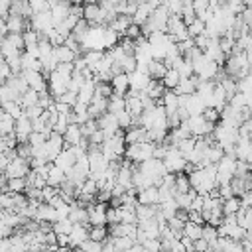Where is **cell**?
<instances>
[{"label":"cell","instance_id":"1","mask_svg":"<svg viewBox=\"0 0 252 252\" xmlns=\"http://www.w3.org/2000/svg\"><path fill=\"white\" fill-rule=\"evenodd\" d=\"M191 65H193V75H197L201 81H213L220 69V65L215 63L213 59H209L205 53L191 59Z\"/></svg>","mask_w":252,"mask_h":252},{"label":"cell","instance_id":"2","mask_svg":"<svg viewBox=\"0 0 252 252\" xmlns=\"http://www.w3.org/2000/svg\"><path fill=\"white\" fill-rule=\"evenodd\" d=\"M165 33H167L173 41H181V39L189 37L187 26H185V22L181 20L179 14H169V18H167V22H165Z\"/></svg>","mask_w":252,"mask_h":252},{"label":"cell","instance_id":"3","mask_svg":"<svg viewBox=\"0 0 252 252\" xmlns=\"http://www.w3.org/2000/svg\"><path fill=\"white\" fill-rule=\"evenodd\" d=\"M161 161H163V165H165V169H167L169 173L183 171L185 165H187V159L183 158V154H181L175 146H169V148H167V152H165V156L161 158Z\"/></svg>","mask_w":252,"mask_h":252},{"label":"cell","instance_id":"4","mask_svg":"<svg viewBox=\"0 0 252 252\" xmlns=\"http://www.w3.org/2000/svg\"><path fill=\"white\" fill-rule=\"evenodd\" d=\"M185 122H187V128H189L191 136H195V138H197V136H207V134H211L213 128H215V122L205 120L203 114H191Z\"/></svg>","mask_w":252,"mask_h":252},{"label":"cell","instance_id":"5","mask_svg":"<svg viewBox=\"0 0 252 252\" xmlns=\"http://www.w3.org/2000/svg\"><path fill=\"white\" fill-rule=\"evenodd\" d=\"M24 51V39H22V33H6L2 43H0V53L2 57H10V55H16V53H22Z\"/></svg>","mask_w":252,"mask_h":252},{"label":"cell","instance_id":"6","mask_svg":"<svg viewBox=\"0 0 252 252\" xmlns=\"http://www.w3.org/2000/svg\"><path fill=\"white\" fill-rule=\"evenodd\" d=\"M28 171H30V161L26 158H20V156H14L4 167L6 177H24Z\"/></svg>","mask_w":252,"mask_h":252},{"label":"cell","instance_id":"7","mask_svg":"<svg viewBox=\"0 0 252 252\" xmlns=\"http://www.w3.org/2000/svg\"><path fill=\"white\" fill-rule=\"evenodd\" d=\"M22 77L26 79V83H28L30 89H33V91H37V93L47 91V77H45L41 71H37V69H28V71H22Z\"/></svg>","mask_w":252,"mask_h":252},{"label":"cell","instance_id":"8","mask_svg":"<svg viewBox=\"0 0 252 252\" xmlns=\"http://www.w3.org/2000/svg\"><path fill=\"white\" fill-rule=\"evenodd\" d=\"M89 236V222H73L71 230L67 232V246L69 248H79V244Z\"/></svg>","mask_w":252,"mask_h":252},{"label":"cell","instance_id":"9","mask_svg":"<svg viewBox=\"0 0 252 252\" xmlns=\"http://www.w3.org/2000/svg\"><path fill=\"white\" fill-rule=\"evenodd\" d=\"M4 22H6L8 33H22V32H26L30 28V20L28 18H24L20 14H12V12H8L4 16Z\"/></svg>","mask_w":252,"mask_h":252},{"label":"cell","instance_id":"10","mask_svg":"<svg viewBox=\"0 0 252 252\" xmlns=\"http://www.w3.org/2000/svg\"><path fill=\"white\" fill-rule=\"evenodd\" d=\"M30 134H32V120L22 112V114L14 120V136H16V140H18V144H20V142H28Z\"/></svg>","mask_w":252,"mask_h":252},{"label":"cell","instance_id":"11","mask_svg":"<svg viewBox=\"0 0 252 252\" xmlns=\"http://www.w3.org/2000/svg\"><path fill=\"white\" fill-rule=\"evenodd\" d=\"M30 28L32 30H35L37 33H41V32H45V30H49L53 24H51V14H49V10H45V12H35V14H32L30 18Z\"/></svg>","mask_w":252,"mask_h":252},{"label":"cell","instance_id":"12","mask_svg":"<svg viewBox=\"0 0 252 252\" xmlns=\"http://www.w3.org/2000/svg\"><path fill=\"white\" fill-rule=\"evenodd\" d=\"M96 126L104 132V138H110L116 130H118V122H116V114H112V112H104V114H100L98 118H96Z\"/></svg>","mask_w":252,"mask_h":252},{"label":"cell","instance_id":"13","mask_svg":"<svg viewBox=\"0 0 252 252\" xmlns=\"http://www.w3.org/2000/svg\"><path fill=\"white\" fill-rule=\"evenodd\" d=\"M136 201L142 205H156L159 201L158 197V185H148L136 191Z\"/></svg>","mask_w":252,"mask_h":252},{"label":"cell","instance_id":"14","mask_svg":"<svg viewBox=\"0 0 252 252\" xmlns=\"http://www.w3.org/2000/svg\"><path fill=\"white\" fill-rule=\"evenodd\" d=\"M150 79H152V77H150L146 71L134 69V71L128 73V89H132V91H142Z\"/></svg>","mask_w":252,"mask_h":252},{"label":"cell","instance_id":"15","mask_svg":"<svg viewBox=\"0 0 252 252\" xmlns=\"http://www.w3.org/2000/svg\"><path fill=\"white\" fill-rule=\"evenodd\" d=\"M234 158L236 159H244V161H250L252 158V148H250V138H242L238 136L236 142H234Z\"/></svg>","mask_w":252,"mask_h":252},{"label":"cell","instance_id":"16","mask_svg":"<svg viewBox=\"0 0 252 252\" xmlns=\"http://www.w3.org/2000/svg\"><path fill=\"white\" fill-rule=\"evenodd\" d=\"M33 220H47V222H53V220H57V211H55V207H51L49 203H45V201H41L39 205H37V209H35V213H33Z\"/></svg>","mask_w":252,"mask_h":252},{"label":"cell","instance_id":"17","mask_svg":"<svg viewBox=\"0 0 252 252\" xmlns=\"http://www.w3.org/2000/svg\"><path fill=\"white\" fill-rule=\"evenodd\" d=\"M156 6H152L150 2H146V0H142V2H138L136 4V10H134V14L130 16V20L134 22V24H138V26H142L146 20H148V16L152 14V10H154Z\"/></svg>","mask_w":252,"mask_h":252},{"label":"cell","instance_id":"18","mask_svg":"<svg viewBox=\"0 0 252 252\" xmlns=\"http://www.w3.org/2000/svg\"><path fill=\"white\" fill-rule=\"evenodd\" d=\"M201 79L197 77V75H191V77H181L179 79V83L173 87V91L177 93V94H191V93H195V89H197V83H199Z\"/></svg>","mask_w":252,"mask_h":252},{"label":"cell","instance_id":"19","mask_svg":"<svg viewBox=\"0 0 252 252\" xmlns=\"http://www.w3.org/2000/svg\"><path fill=\"white\" fill-rule=\"evenodd\" d=\"M87 112H89V118H98L100 114H104L106 112V98L93 94L91 102L87 104Z\"/></svg>","mask_w":252,"mask_h":252},{"label":"cell","instance_id":"20","mask_svg":"<svg viewBox=\"0 0 252 252\" xmlns=\"http://www.w3.org/2000/svg\"><path fill=\"white\" fill-rule=\"evenodd\" d=\"M61 136H63V144H65V148H67V146H75V144H79V140L83 138L81 128H79L77 122H69L67 128H65V132H63Z\"/></svg>","mask_w":252,"mask_h":252},{"label":"cell","instance_id":"21","mask_svg":"<svg viewBox=\"0 0 252 252\" xmlns=\"http://www.w3.org/2000/svg\"><path fill=\"white\" fill-rule=\"evenodd\" d=\"M69 2L67 0H61V2H57V4H53L51 8H49V14H51V24H53V28L55 26H59L61 22H63V18L67 16V12H69Z\"/></svg>","mask_w":252,"mask_h":252},{"label":"cell","instance_id":"22","mask_svg":"<svg viewBox=\"0 0 252 252\" xmlns=\"http://www.w3.org/2000/svg\"><path fill=\"white\" fill-rule=\"evenodd\" d=\"M163 91H165V87H163V83H161L159 79H150V81L146 83V87L142 89V93H144L146 96H150L154 102L159 100V96L163 94Z\"/></svg>","mask_w":252,"mask_h":252},{"label":"cell","instance_id":"23","mask_svg":"<svg viewBox=\"0 0 252 252\" xmlns=\"http://www.w3.org/2000/svg\"><path fill=\"white\" fill-rule=\"evenodd\" d=\"M53 165H57V167H61L63 171H67L73 163H75V156H73V152H71V148H63L55 158H53V161H51Z\"/></svg>","mask_w":252,"mask_h":252},{"label":"cell","instance_id":"24","mask_svg":"<svg viewBox=\"0 0 252 252\" xmlns=\"http://www.w3.org/2000/svg\"><path fill=\"white\" fill-rule=\"evenodd\" d=\"M67 219L71 222H89V217H87V209L83 205H79L77 201L69 203V213H67Z\"/></svg>","mask_w":252,"mask_h":252},{"label":"cell","instance_id":"25","mask_svg":"<svg viewBox=\"0 0 252 252\" xmlns=\"http://www.w3.org/2000/svg\"><path fill=\"white\" fill-rule=\"evenodd\" d=\"M108 83H110V87H112V93L126 94V91H128V73H124V71L114 73Z\"/></svg>","mask_w":252,"mask_h":252},{"label":"cell","instance_id":"26","mask_svg":"<svg viewBox=\"0 0 252 252\" xmlns=\"http://www.w3.org/2000/svg\"><path fill=\"white\" fill-rule=\"evenodd\" d=\"M146 140V128L140 126V124H134L130 128H126L124 132V142L126 144H134V142H142Z\"/></svg>","mask_w":252,"mask_h":252},{"label":"cell","instance_id":"27","mask_svg":"<svg viewBox=\"0 0 252 252\" xmlns=\"http://www.w3.org/2000/svg\"><path fill=\"white\" fill-rule=\"evenodd\" d=\"M126 108V98L124 94H118V93H112L108 98H106V110L112 112V114H118L120 110Z\"/></svg>","mask_w":252,"mask_h":252},{"label":"cell","instance_id":"28","mask_svg":"<svg viewBox=\"0 0 252 252\" xmlns=\"http://www.w3.org/2000/svg\"><path fill=\"white\" fill-rule=\"evenodd\" d=\"M165 65H163V61L161 59H150L148 61V65H146V73L152 77V79H161L163 77V73H165Z\"/></svg>","mask_w":252,"mask_h":252},{"label":"cell","instance_id":"29","mask_svg":"<svg viewBox=\"0 0 252 252\" xmlns=\"http://www.w3.org/2000/svg\"><path fill=\"white\" fill-rule=\"evenodd\" d=\"M65 181V171L57 165H49V171H47V177H45V183L47 185H53V187H59L61 183Z\"/></svg>","mask_w":252,"mask_h":252},{"label":"cell","instance_id":"30","mask_svg":"<svg viewBox=\"0 0 252 252\" xmlns=\"http://www.w3.org/2000/svg\"><path fill=\"white\" fill-rule=\"evenodd\" d=\"M53 55H55L57 63H67V61H73V59L77 57V53H75L73 49H69L65 43H61V45L53 47Z\"/></svg>","mask_w":252,"mask_h":252},{"label":"cell","instance_id":"31","mask_svg":"<svg viewBox=\"0 0 252 252\" xmlns=\"http://www.w3.org/2000/svg\"><path fill=\"white\" fill-rule=\"evenodd\" d=\"M130 22H132V20H130V16H126V14H116V16H114V20L108 24V28H110V30H114V32L122 37L124 30L128 28V24H130Z\"/></svg>","mask_w":252,"mask_h":252},{"label":"cell","instance_id":"32","mask_svg":"<svg viewBox=\"0 0 252 252\" xmlns=\"http://www.w3.org/2000/svg\"><path fill=\"white\" fill-rule=\"evenodd\" d=\"M10 12L12 14H20L24 18H30L32 16V6L28 0H12L10 2Z\"/></svg>","mask_w":252,"mask_h":252},{"label":"cell","instance_id":"33","mask_svg":"<svg viewBox=\"0 0 252 252\" xmlns=\"http://www.w3.org/2000/svg\"><path fill=\"white\" fill-rule=\"evenodd\" d=\"M173 189H175V193H185L191 189V183H189V177L185 171H177V175L173 177Z\"/></svg>","mask_w":252,"mask_h":252},{"label":"cell","instance_id":"34","mask_svg":"<svg viewBox=\"0 0 252 252\" xmlns=\"http://www.w3.org/2000/svg\"><path fill=\"white\" fill-rule=\"evenodd\" d=\"M156 205H158V203H156ZM156 205H142V203H136V207H134L136 219H138V220H144V219L156 217Z\"/></svg>","mask_w":252,"mask_h":252},{"label":"cell","instance_id":"35","mask_svg":"<svg viewBox=\"0 0 252 252\" xmlns=\"http://www.w3.org/2000/svg\"><path fill=\"white\" fill-rule=\"evenodd\" d=\"M201 226L203 224H197V222H193V220H185L183 222V228H181V234H185L187 238H191V240H197L199 236H201Z\"/></svg>","mask_w":252,"mask_h":252},{"label":"cell","instance_id":"36","mask_svg":"<svg viewBox=\"0 0 252 252\" xmlns=\"http://www.w3.org/2000/svg\"><path fill=\"white\" fill-rule=\"evenodd\" d=\"M238 207H240V199H238L236 195H230V197L222 199V203H220L222 215H234V213L238 211Z\"/></svg>","mask_w":252,"mask_h":252},{"label":"cell","instance_id":"37","mask_svg":"<svg viewBox=\"0 0 252 252\" xmlns=\"http://www.w3.org/2000/svg\"><path fill=\"white\" fill-rule=\"evenodd\" d=\"M87 32H89V22H87L85 18H81V20L71 28V32H69V33H71V35L81 43V39L87 35Z\"/></svg>","mask_w":252,"mask_h":252},{"label":"cell","instance_id":"38","mask_svg":"<svg viewBox=\"0 0 252 252\" xmlns=\"http://www.w3.org/2000/svg\"><path fill=\"white\" fill-rule=\"evenodd\" d=\"M24 189H26V177H6V191L24 193Z\"/></svg>","mask_w":252,"mask_h":252},{"label":"cell","instance_id":"39","mask_svg":"<svg viewBox=\"0 0 252 252\" xmlns=\"http://www.w3.org/2000/svg\"><path fill=\"white\" fill-rule=\"evenodd\" d=\"M179 73H177V69H165V73H163V77L159 79L161 83H163V87L165 89H173L177 83H179Z\"/></svg>","mask_w":252,"mask_h":252},{"label":"cell","instance_id":"40","mask_svg":"<svg viewBox=\"0 0 252 252\" xmlns=\"http://www.w3.org/2000/svg\"><path fill=\"white\" fill-rule=\"evenodd\" d=\"M71 226H73V222H71L67 217H61V219H57V220L51 222V230H53L55 234H59V232L67 234V232L71 230Z\"/></svg>","mask_w":252,"mask_h":252},{"label":"cell","instance_id":"41","mask_svg":"<svg viewBox=\"0 0 252 252\" xmlns=\"http://www.w3.org/2000/svg\"><path fill=\"white\" fill-rule=\"evenodd\" d=\"M203 32H205V22L195 16V18L187 24V33H189V37H195V35H199V33H203Z\"/></svg>","mask_w":252,"mask_h":252},{"label":"cell","instance_id":"42","mask_svg":"<svg viewBox=\"0 0 252 252\" xmlns=\"http://www.w3.org/2000/svg\"><path fill=\"white\" fill-rule=\"evenodd\" d=\"M116 122H118V128H120V130H126V128L134 126V118H132V114H130L126 108L116 114Z\"/></svg>","mask_w":252,"mask_h":252},{"label":"cell","instance_id":"43","mask_svg":"<svg viewBox=\"0 0 252 252\" xmlns=\"http://www.w3.org/2000/svg\"><path fill=\"white\" fill-rule=\"evenodd\" d=\"M217 236H219V232H217V226H213V224H205V226H201V238H205L207 242H209V248L213 246V242L217 240Z\"/></svg>","mask_w":252,"mask_h":252},{"label":"cell","instance_id":"44","mask_svg":"<svg viewBox=\"0 0 252 252\" xmlns=\"http://www.w3.org/2000/svg\"><path fill=\"white\" fill-rule=\"evenodd\" d=\"M22 39H24V47H30V45H35L37 39H39V33L32 28H28L26 32H22Z\"/></svg>","mask_w":252,"mask_h":252},{"label":"cell","instance_id":"45","mask_svg":"<svg viewBox=\"0 0 252 252\" xmlns=\"http://www.w3.org/2000/svg\"><path fill=\"white\" fill-rule=\"evenodd\" d=\"M55 100H59V102H63V104H67V106H73L75 102H77V93L75 91H63L59 96H55Z\"/></svg>","mask_w":252,"mask_h":252},{"label":"cell","instance_id":"46","mask_svg":"<svg viewBox=\"0 0 252 252\" xmlns=\"http://www.w3.org/2000/svg\"><path fill=\"white\" fill-rule=\"evenodd\" d=\"M79 248L81 250H91V252H98V250H102V242H98V240H93V238H85L81 244H79Z\"/></svg>","mask_w":252,"mask_h":252},{"label":"cell","instance_id":"47","mask_svg":"<svg viewBox=\"0 0 252 252\" xmlns=\"http://www.w3.org/2000/svg\"><path fill=\"white\" fill-rule=\"evenodd\" d=\"M140 35H142V28H140L138 24H134V22H130L128 28H126L124 33H122V37H128V39H136V37H140Z\"/></svg>","mask_w":252,"mask_h":252},{"label":"cell","instance_id":"48","mask_svg":"<svg viewBox=\"0 0 252 252\" xmlns=\"http://www.w3.org/2000/svg\"><path fill=\"white\" fill-rule=\"evenodd\" d=\"M45 138H47V134L32 130V134H30V138H28V144H30L32 148H37V146H41V144L45 142Z\"/></svg>","mask_w":252,"mask_h":252},{"label":"cell","instance_id":"49","mask_svg":"<svg viewBox=\"0 0 252 252\" xmlns=\"http://www.w3.org/2000/svg\"><path fill=\"white\" fill-rule=\"evenodd\" d=\"M201 114H203V118L209 120V122H219V116H220V112H219L215 106H205Z\"/></svg>","mask_w":252,"mask_h":252},{"label":"cell","instance_id":"50","mask_svg":"<svg viewBox=\"0 0 252 252\" xmlns=\"http://www.w3.org/2000/svg\"><path fill=\"white\" fill-rule=\"evenodd\" d=\"M177 73H179V77H191V75H193V65H191V61L183 59L181 65L177 67Z\"/></svg>","mask_w":252,"mask_h":252},{"label":"cell","instance_id":"51","mask_svg":"<svg viewBox=\"0 0 252 252\" xmlns=\"http://www.w3.org/2000/svg\"><path fill=\"white\" fill-rule=\"evenodd\" d=\"M55 195H57V187L47 185V183L41 187V201H45V203H47V201H49L51 197H55Z\"/></svg>","mask_w":252,"mask_h":252},{"label":"cell","instance_id":"52","mask_svg":"<svg viewBox=\"0 0 252 252\" xmlns=\"http://www.w3.org/2000/svg\"><path fill=\"white\" fill-rule=\"evenodd\" d=\"M142 248L144 250H161L159 238H146V240H142Z\"/></svg>","mask_w":252,"mask_h":252},{"label":"cell","instance_id":"53","mask_svg":"<svg viewBox=\"0 0 252 252\" xmlns=\"http://www.w3.org/2000/svg\"><path fill=\"white\" fill-rule=\"evenodd\" d=\"M112 222H118V209L108 205L106 207V224H112Z\"/></svg>","mask_w":252,"mask_h":252},{"label":"cell","instance_id":"54","mask_svg":"<svg viewBox=\"0 0 252 252\" xmlns=\"http://www.w3.org/2000/svg\"><path fill=\"white\" fill-rule=\"evenodd\" d=\"M187 219L193 220V222H197V224H203V222H205L201 211H187Z\"/></svg>","mask_w":252,"mask_h":252},{"label":"cell","instance_id":"55","mask_svg":"<svg viewBox=\"0 0 252 252\" xmlns=\"http://www.w3.org/2000/svg\"><path fill=\"white\" fill-rule=\"evenodd\" d=\"M146 2H150L152 6H159V4H163L165 0H146Z\"/></svg>","mask_w":252,"mask_h":252},{"label":"cell","instance_id":"56","mask_svg":"<svg viewBox=\"0 0 252 252\" xmlns=\"http://www.w3.org/2000/svg\"><path fill=\"white\" fill-rule=\"evenodd\" d=\"M67 2H69V4H81L83 0H67Z\"/></svg>","mask_w":252,"mask_h":252},{"label":"cell","instance_id":"57","mask_svg":"<svg viewBox=\"0 0 252 252\" xmlns=\"http://www.w3.org/2000/svg\"><path fill=\"white\" fill-rule=\"evenodd\" d=\"M0 177H6V175H4V169H2V167H0Z\"/></svg>","mask_w":252,"mask_h":252},{"label":"cell","instance_id":"58","mask_svg":"<svg viewBox=\"0 0 252 252\" xmlns=\"http://www.w3.org/2000/svg\"><path fill=\"white\" fill-rule=\"evenodd\" d=\"M2 39H4V33H2V32H0V43H2Z\"/></svg>","mask_w":252,"mask_h":252},{"label":"cell","instance_id":"59","mask_svg":"<svg viewBox=\"0 0 252 252\" xmlns=\"http://www.w3.org/2000/svg\"><path fill=\"white\" fill-rule=\"evenodd\" d=\"M108 2H110V4H116V2H120V0H108Z\"/></svg>","mask_w":252,"mask_h":252},{"label":"cell","instance_id":"60","mask_svg":"<svg viewBox=\"0 0 252 252\" xmlns=\"http://www.w3.org/2000/svg\"><path fill=\"white\" fill-rule=\"evenodd\" d=\"M83 2H98V0H83Z\"/></svg>","mask_w":252,"mask_h":252}]
</instances>
